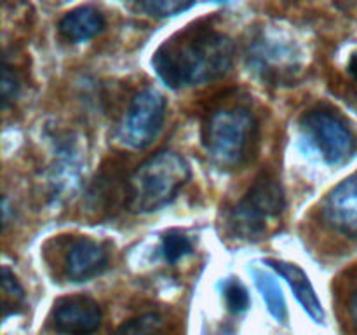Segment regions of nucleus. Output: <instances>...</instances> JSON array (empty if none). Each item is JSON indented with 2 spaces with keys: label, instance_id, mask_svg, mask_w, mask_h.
I'll use <instances>...</instances> for the list:
<instances>
[{
  "label": "nucleus",
  "instance_id": "15",
  "mask_svg": "<svg viewBox=\"0 0 357 335\" xmlns=\"http://www.w3.org/2000/svg\"><path fill=\"white\" fill-rule=\"evenodd\" d=\"M24 304V290L9 267H2V307L3 318L16 314Z\"/></svg>",
  "mask_w": 357,
  "mask_h": 335
},
{
  "label": "nucleus",
  "instance_id": "21",
  "mask_svg": "<svg viewBox=\"0 0 357 335\" xmlns=\"http://www.w3.org/2000/svg\"><path fill=\"white\" fill-rule=\"evenodd\" d=\"M351 316H352V321H354V325L357 327V288L354 290L351 299Z\"/></svg>",
  "mask_w": 357,
  "mask_h": 335
},
{
  "label": "nucleus",
  "instance_id": "13",
  "mask_svg": "<svg viewBox=\"0 0 357 335\" xmlns=\"http://www.w3.org/2000/svg\"><path fill=\"white\" fill-rule=\"evenodd\" d=\"M253 279L258 292L261 293V299L267 304L268 313H271L272 316H274V320H278L279 323H284V321L288 320V307H286V300L284 295H282L281 286L275 281L274 276L268 274V272L265 271L253 269Z\"/></svg>",
  "mask_w": 357,
  "mask_h": 335
},
{
  "label": "nucleus",
  "instance_id": "10",
  "mask_svg": "<svg viewBox=\"0 0 357 335\" xmlns=\"http://www.w3.org/2000/svg\"><path fill=\"white\" fill-rule=\"evenodd\" d=\"M110 255L105 244L80 237L70 244L65 257V274L70 281H89L108 267Z\"/></svg>",
  "mask_w": 357,
  "mask_h": 335
},
{
  "label": "nucleus",
  "instance_id": "9",
  "mask_svg": "<svg viewBox=\"0 0 357 335\" xmlns=\"http://www.w3.org/2000/svg\"><path fill=\"white\" fill-rule=\"evenodd\" d=\"M323 216L335 230L357 237V174L345 178L326 195Z\"/></svg>",
  "mask_w": 357,
  "mask_h": 335
},
{
  "label": "nucleus",
  "instance_id": "11",
  "mask_svg": "<svg viewBox=\"0 0 357 335\" xmlns=\"http://www.w3.org/2000/svg\"><path fill=\"white\" fill-rule=\"evenodd\" d=\"M265 264H267L268 267L274 269L279 276L284 278V281L288 283L289 288L293 290V295L296 297V300H298L300 306L303 307V311H305L316 323H323V304H321L319 297H317L316 290H314L307 272L303 271L300 265L293 264V262L278 260V258H267Z\"/></svg>",
  "mask_w": 357,
  "mask_h": 335
},
{
  "label": "nucleus",
  "instance_id": "12",
  "mask_svg": "<svg viewBox=\"0 0 357 335\" xmlns=\"http://www.w3.org/2000/svg\"><path fill=\"white\" fill-rule=\"evenodd\" d=\"M59 34L70 42H86L100 35L105 28V17L96 7L80 6L68 10L59 20Z\"/></svg>",
  "mask_w": 357,
  "mask_h": 335
},
{
  "label": "nucleus",
  "instance_id": "19",
  "mask_svg": "<svg viewBox=\"0 0 357 335\" xmlns=\"http://www.w3.org/2000/svg\"><path fill=\"white\" fill-rule=\"evenodd\" d=\"M0 89H2V103L3 107L16 100L17 91H20V80L16 73L9 65H3L2 68V80H0Z\"/></svg>",
  "mask_w": 357,
  "mask_h": 335
},
{
  "label": "nucleus",
  "instance_id": "18",
  "mask_svg": "<svg viewBox=\"0 0 357 335\" xmlns=\"http://www.w3.org/2000/svg\"><path fill=\"white\" fill-rule=\"evenodd\" d=\"M195 3L192 2H174V0H150V2L136 3V9L145 10L146 14L155 17H167L180 14L183 10L190 9Z\"/></svg>",
  "mask_w": 357,
  "mask_h": 335
},
{
  "label": "nucleus",
  "instance_id": "8",
  "mask_svg": "<svg viewBox=\"0 0 357 335\" xmlns=\"http://www.w3.org/2000/svg\"><path fill=\"white\" fill-rule=\"evenodd\" d=\"M100 304L87 295L58 299L51 311L52 328L65 335H91L101 325Z\"/></svg>",
  "mask_w": 357,
  "mask_h": 335
},
{
  "label": "nucleus",
  "instance_id": "3",
  "mask_svg": "<svg viewBox=\"0 0 357 335\" xmlns=\"http://www.w3.org/2000/svg\"><path fill=\"white\" fill-rule=\"evenodd\" d=\"M258 140V121L243 105L213 112L202 129V143L209 159L223 170L239 168L250 159Z\"/></svg>",
  "mask_w": 357,
  "mask_h": 335
},
{
  "label": "nucleus",
  "instance_id": "20",
  "mask_svg": "<svg viewBox=\"0 0 357 335\" xmlns=\"http://www.w3.org/2000/svg\"><path fill=\"white\" fill-rule=\"evenodd\" d=\"M347 70H349V73H351V75H352V79H354L356 82H357V51L351 56V59H349Z\"/></svg>",
  "mask_w": 357,
  "mask_h": 335
},
{
  "label": "nucleus",
  "instance_id": "1",
  "mask_svg": "<svg viewBox=\"0 0 357 335\" xmlns=\"http://www.w3.org/2000/svg\"><path fill=\"white\" fill-rule=\"evenodd\" d=\"M234 52L229 35L195 23L162 42L153 52L152 65L167 87L181 89L225 75L232 66Z\"/></svg>",
  "mask_w": 357,
  "mask_h": 335
},
{
  "label": "nucleus",
  "instance_id": "2",
  "mask_svg": "<svg viewBox=\"0 0 357 335\" xmlns=\"http://www.w3.org/2000/svg\"><path fill=\"white\" fill-rule=\"evenodd\" d=\"M190 178V166L181 154L160 150L143 161L126 185V204L132 213H150L173 201Z\"/></svg>",
  "mask_w": 357,
  "mask_h": 335
},
{
  "label": "nucleus",
  "instance_id": "6",
  "mask_svg": "<svg viewBox=\"0 0 357 335\" xmlns=\"http://www.w3.org/2000/svg\"><path fill=\"white\" fill-rule=\"evenodd\" d=\"M303 140L326 164H342L352 156L356 140L349 126L337 114L324 108L309 110L300 121Z\"/></svg>",
  "mask_w": 357,
  "mask_h": 335
},
{
  "label": "nucleus",
  "instance_id": "5",
  "mask_svg": "<svg viewBox=\"0 0 357 335\" xmlns=\"http://www.w3.org/2000/svg\"><path fill=\"white\" fill-rule=\"evenodd\" d=\"M166 119V98L145 87L132 98L117 128V142L129 150H143L157 138Z\"/></svg>",
  "mask_w": 357,
  "mask_h": 335
},
{
  "label": "nucleus",
  "instance_id": "16",
  "mask_svg": "<svg viewBox=\"0 0 357 335\" xmlns=\"http://www.w3.org/2000/svg\"><path fill=\"white\" fill-rule=\"evenodd\" d=\"M160 250H162L164 258L169 264H174L180 258L187 257L192 253V243L181 230L171 229L162 236V243H160Z\"/></svg>",
  "mask_w": 357,
  "mask_h": 335
},
{
  "label": "nucleus",
  "instance_id": "4",
  "mask_svg": "<svg viewBox=\"0 0 357 335\" xmlns=\"http://www.w3.org/2000/svg\"><path fill=\"white\" fill-rule=\"evenodd\" d=\"M284 206V191L278 178L271 173H261L234 206L229 223L237 236L246 239L258 237L265 232L271 220L281 215Z\"/></svg>",
  "mask_w": 357,
  "mask_h": 335
},
{
  "label": "nucleus",
  "instance_id": "7",
  "mask_svg": "<svg viewBox=\"0 0 357 335\" xmlns=\"http://www.w3.org/2000/svg\"><path fill=\"white\" fill-rule=\"evenodd\" d=\"M250 65L264 75L265 80L281 84L295 79L300 72L302 59L293 40L282 35L264 31L250 44Z\"/></svg>",
  "mask_w": 357,
  "mask_h": 335
},
{
  "label": "nucleus",
  "instance_id": "14",
  "mask_svg": "<svg viewBox=\"0 0 357 335\" xmlns=\"http://www.w3.org/2000/svg\"><path fill=\"white\" fill-rule=\"evenodd\" d=\"M112 335H171V328L164 314L146 313L124 321Z\"/></svg>",
  "mask_w": 357,
  "mask_h": 335
},
{
  "label": "nucleus",
  "instance_id": "17",
  "mask_svg": "<svg viewBox=\"0 0 357 335\" xmlns=\"http://www.w3.org/2000/svg\"><path fill=\"white\" fill-rule=\"evenodd\" d=\"M222 292L227 304V309H229L230 313L241 314L250 307V293L244 288L243 283H239L237 279H225L222 285Z\"/></svg>",
  "mask_w": 357,
  "mask_h": 335
}]
</instances>
